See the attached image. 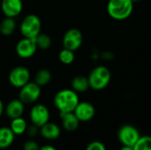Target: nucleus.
Returning <instances> with one entry per match:
<instances>
[{"label":"nucleus","mask_w":151,"mask_h":150,"mask_svg":"<svg viewBox=\"0 0 151 150\" xmlns=\"http://www.w3.org/2000/svg\"><path fill=\"white\" fill-rule=\"evenodd\" d=\"M50 111L49 109L42 103L35 104L29 112V118L31 124L36 126L37 127H42L43 125L50 121Z\"/></svg>","instance_id":"6e6552de"},{"label":"nucleus","mask_w":151,"mask_h":150,"mask_svg":"<svg viewBox=\"0 0 151 150\" xmlns=\"http://www.w3.org/2000/svg\"><path fill=\"white\" fill-rule=\"evenodd\" d=\"M1 10L5 17L15 19L23 10L22 0H2Z\"/></svg>","instance_id":"f8f14e48"},{"label":"nucleus","mask_w":151,"mask_h":150,"mask_svg":"<svg viewBox=\"0 0 151 150\" xmlns=\"http://www.w3.org/2000/svg\"><path fill=\"white\" fill-rule=\"evenodd\" d=\"M15 140V134L10 127H0V149H6L10 148Z\"/></svg>","instance_id":"dca6fc26"},{"label":"nucleus","mask_w":151,"mask_h":150,"mask_svg":"<svg viewBox=\"0 0 151 150\" xmlns=\"http://www.w3.org/2000/svg\"><path fill=\"white\" fill-rule=\"evenodd\" d=\"M35 39L37 49L45 50L51 46V38L47 34L40 33Z\"/></svg>","instance_id":"412c9836"},{"label":"nucleus","mask_w":151,"mask_h":150,"mask_svg":"<svg viewBox=\"0 0 151 150\" xmlns=\"http://www.w3.org/2000/svg\"><path fill=\"white\" fill-rule=\"evenodd\" d=\"M8 80L12 87L20 88L30 81V72L25 66H16L10 72Z\"/></svg>","instance_id":"0eeeda50"},{"label":"nucleus","mask_w":151,"mask_h":150,"mask_svg":"<svg viewBox=\"0 0 151 150\" xmlns=\"http://www.w3.org/2000/svg\"><path fill=\"white\" fill-rule=\"evenodd\" d=\"M71 86H72V89L74 90L76 93H84L88 91V89L90 88L88 77L83 75L75 76L72 80Z\"/></svg>","instance_id":"f3484780"},{"label":"nucleus","mask_w":151,"mask_h":150,"mask_svg":"<svg viewBox=\"0 0 151 150\" xmlns=\"http://www.w3.org/2000/svg\"><path fill=\"white\" fill-rule=\"evenodd\" d=\"M117 136L122 146L134 147L141 137V133L133 125H124L119 129Z\"/></svg>","instance_id":"423d86ee"},{"label":"nucleus","mask_w":151,"mask_h":150,"mask_svg":"<svg viewBox=\"0 0 151 150\" xmlns=\"http://www.w3.org/2000/svg\"><path fill=\"white\" fill-rule=\"evenodd\" d=\"M40 146L35 140H27L23 144V150H39Z\"/></svg>","instance_id":"393cba45"},{"label":"nucleus","mask_w":151,"mask_h":150,"mask_svg":"<svg viewBox=\"0 0 151 150\" xmlns=\"http://www.w3.org/2000/svg\"><path fill=\"white\" fill-rule=\"evenodd\" d=\"M39 150H58L55 147H53L52 145H50V144H46V145H43L42 147H40Z\"/></svg>","instance_id":"bb28decb"},{"label":"nucleus","mask_w":151,"mask_h":150,"mask_svg":"<svg viewBox=\"0 0 151 150\" xmlns=\"http://www.w3.org/2000/svg\"><path fill=\"white\" fill-rule=\"evenodd\" d=\"M134 11L132 0H109L107 12L111 18L116 20H124L129 18Z\"/></svg>","instance_id":"f03ea898"},{"label":"nucleus","mask_w":151,"mask_h":150,"mask_svg":"<svg viewBox=\"0 0 151 150\" xmlns=\"http://www.w3.org/2000/svg\"><path fill=\"white\" fill-rule=\"evenodd\" d=\"M133 148L134 150H151V136L141 135V137Z\"/></svg>","instance_id":"5701e85b"},{"label":"nucleus","mask_w":151,"mask_h":150,"mask_svg":"<svg viewBox=\"0 0 151 150\" xmlns=\"http://www.w3.org/2000/svg\"><path fill=\"white\" fill-rule=\"evenodd\" d=\"M51 78H52L51 72L48 69H40L36 72V74L35 76L34 81L38 86H40L41 88H42V87L47 86L50 82Z\"/></svg>","instance_id":"aec40b11"},{"label":"nucleus","mask_w":151,"mask_h":150,"mask_svg":"<svg viewBox=\"0 0 151 150\" xmlns=\"http://www.w3.org/2000/svg\"><path fill=\"white\" fill-rule=\"evenodd\" d=\"M88 79L90 88L100 91L104 89L110 84L111 73L106 66L98 65L90 72Z\"/></svg>","instance_id":"7ed1b4c3"},{"label":"nucleus","mask_w":151,"mask_h":150,"mask_svg":"<svg viewBox=\"0 0 151 150\" xmlns=\"http://www.w3.org/2000/svg\"><path fill=\"white\" fill-rule=\"evenodd\" d=\"M16 29V21L14 18L5 17L0 22V33L4 36H9L14 33Z\"/></svg>","instance_id":"6ab92c4d"},{"label":"nucleus","mask_w":151,"mask_h":150,"mask_svg":"<svg viewBox=\"0 0 151 150\" xmlns=\"http://www.w3.org/2000/svg\"><path fill=\"white\" fill-rule=\"evenodd\" d=\"M39 133L47 141H55L59 138L61 134V128L56 123L49 121L40 127Z\"/></svg>","instance_id":"4468645a"},{"label":"nucleus","mask_w":151,"mask_h":150,"mask_svg":"<svg viewBox=\"0 0 151 150\" xmlns=\"http://www.w3.org/2000/svg\"><path fill=\"white\" fill-rule=\"evenodd\" d=\"M80 122H88L92 120L96 115L95 106L89 102H80L73 111Z\"/></svg>","instance_id":"9b49d317"},{"label":"nucleus","mask_w":151,"mask_h":150,"mask_svg":"<svg viewBox=\"0 0 151 150\" xmlns=\"http://www.w3.org/2000/svg\"><path fill=\"white\" fill-rule=\"evenodd\" d=\"M4 112V105L2 100L0 99V118H1V117H2Z\"/></svg>","instance_id":"cd10ccee"},{"label":"nucleus","mask_w":151,"mask_h":150,"mask_svg":"<svg viewBox=\"0 0 151 150\" xmlns=\"http://www.w3.org/2000/svg\"><path fill=\"white\" fill-rule=\"evenodd\" d=\"M42 28V22L40 18L35 14L27 15L21 21L19 31L23 37L35 38L40 33Z\"/></svg>","instance_id":"20e7f679"},{"label":"nucleus","mask_w":151,"mask_h":150,"mask_svg":"<svg viewBox=\"0 0 151 150\" xmlns=\"http://www.w3.org/2000/svg\"><path fill=\"white\" fill-rule=\"evenodd\" d=\"M58 58H59V60H60V62L62 64H64V65H71L74 61V58H75L74 51L64 48L63 50H60V52L58 54Z\"/></svg>","instance_id":"4be33fe9"},{"label":"nucleus","mask_w":151,"mask_h":150,"mask_svg":"<svg viewBox=\"0 0 151 150\" xmlns=\"http://www.w3.org/2000/svg\"><path fill=\"white\" fill-rule=\"evenodd\" d=\"M27 126H28V125H27V121L22 117L11 119L10 128L12 131V133L15 134V136L22 135V134L26 133Z\"/></svg>","instance_id":"a211bd4d"},{"label":"nucleus","mask_w":151,"mask_h":150,"mask_svg":"<svg viewBox=\"0 0 151 150\" xmlns=\"http://www.w3.org/2000/svg\"><path fill=\"white\" fill-rule=\"evenodd\" d=\"M85 150H107V149L102 141H94L88 144Z\"/></svg>","instance_id":"b1692460"},{"label":"nucleus","mask_w":151,"mask_h":150,"mask_svg":"<svg viewBox=\"0 0 151 150\" xmlns=\"http://www.w3.org/2000/svg\"><path fill=\"white\" fill-rule=\"evenodd\" d=\"M120 150H134V148L129 147V146H122Z\"/></svg>","instance_id":"c85d7f7f"},{"label":"nucleus","mask_w":151,"mask_h":150,"mask_svg":"<svg viewBox=\"0 0 151 150\" xmlns=\"http://www.w3.org/2000/svg\"><path fill=\"white\" fill-rule=\"evenodd\" d=\"M39 131H40V128H39V127H37L36 126L31 124V126H27V129L26 133H27L29 137L34 138V137H35V136L39 133Z\"/></svg>","instance_id":"a878e982"},{"label":"nucleus","mask_w":151,"mask_h":150,"mask_svg":"<svg viewBox=\"0 0 151 150\" xmlns=\"http://www.w3.org/2000/svg\"><path fill=\"white\" fill-rule=\"evenodd\" d=\"M80 103L78 93L72 88H65L59 90L53 98L55 107L61 113L73 112L74 109Z\"/></svg>","instance_id":"f257e3e1"},{"label":"nucleus","mask_w":151,"mask_h":150,"mask_svg":"<svg viewBox=\"0 0 151 150\" xmlns=\"http://www.w3.org/2000/svg\"><path fill=\"white\" fill-rule=\"evenodd\" d=\"M132 1H133V2L134 3V2H138V1H140V0H132Z\"/></svg>","instance_id":"c756f323"},{"label":"nucleus","mask_w":151,"mask_h":150,"mask_svg":"<svg viewBox=\"0 0 151 150\" xmlns=\"http://www.w3.org/2000/svg\"><path fill=\"white\" fill-rule=\"evenodd\" d=\"M83 42L82 33L78 28H70L68 29L63 36V46L65 49L75 51L79 50Z\"/></svg>","instance_id":"1a4fd4ad"},{"label":"nucleus","mask_w":151,"mask_h":150,"mask_svg":"<svg viewBox=\"0 0 151 150\" xmlns=\"http://www.w3.org/2000/svg\"><path fill=\"white\" fill-rule=\"evenodd\" d=\"M24 111L25 104L19 99H13L10 101L4 107V113L10 119L22 117Z\"/></svg>","instance_id":"ddd939ff"},{"label":"nucleus","mask_w":151,"mask_h":150,"mask_svg":"<svg viewBox=\"0 0 151 150\" xmlns=\"http://www.w3.org/2000/svg\"><path fill=\"white\" fill-rule=\"evenodd\" d=\"M37 50V46L35 38L23 37L16 44V53L17 55L23 58L27 59L32 57Z\"/></svg>","instance_id":"9d476101"},{"label":"nucleus","mask_w":151,"mask_h":150,"mask_svg":"<svg viewBox=\"0 0 151 150\" xmlns=\"http://www.w3.org/2000/svg\"><path fill=\"white\" fill-rule=\"evenodd\" d=\"M42 88L35 81H29L25 86L19 88V99L24 104L35 103L41 96Z\"/></svg>","instance_id":"39448f33"},{"label":"nucleus","mask_w":151,"mask_h":150,"mask_svg":"<svg viewBox=\"0 0 151 150\" xmlns=\"http://www.w3.org/2000/svg\"><path fill=\"white\" fill-rule=\"evenodd\" d=\"M60 118H61V124L63 128L67 132L76 131L81 123L73 112L61 113Z\"/></svg>","instance_id":"2eb2a0df"}]
</instances>
